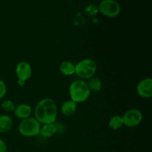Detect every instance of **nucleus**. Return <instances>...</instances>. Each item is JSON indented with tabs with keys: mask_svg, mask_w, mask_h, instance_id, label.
I'll use <instances>...</instances> for the list:
<instances>
[{
	"mask_svg": "<svg viewBox=\"0 0 152 152\" xmlns=\"http://www.w3.org/2000/svg\"><path fill=\"white\" fill-rule=\"evenodd\" d=\"M34 118L41 125L56 123L58 108L56 102L49 97L40 99L34 110Z\"/></svg>",
	"mask_w": 152,
	"mask_h": 152,
	"instance_id": "obj_1",
	"label": "nucleus"
},
{
	"mask_svg": "<svg viewBox=\"0 0 152 152\" xmlns=\"http://www.w3.org/2000/svg\"><path fill=\"white\" fill-rule=\"evenodd\" d=\"M56 129H57V134H62L65 132V128L62 123H56Z\"/></svg>",
	"mask_w": 152,
	"mask_h": 152,
	"instance_id": "obj_19",
	"label": "nucleus"
},
{
	"mask_svg": "<svg viewBox=\"0 0 152 152\" xmlns=\"http://www.w3.org/2000/svg\"><path fill=\"white\" fill-rule=\"evenodd\" d=\"M1 107L3 111L7 113H10L13 112L15 108H16V105H15L14 102L11 99H5V100H3L1 102Z\"/></svg>",
	"mask_w": 152,
	"mask_h": 152,
	"instance_id": "obj_16",
	"label": "nucleus"
},
{
	"mask_svg": "<svg viewBox=\"0 0 152 152\" xmlns=\"http://www.w3.org/2000/svg\"><path fill=\"white\" fill-rule=\"evenodd\" d=\"M68 91L71 100L77 104L86 102L91 93L86 82L83 80H74L70 84Z\"/></svg>",
	"mask_w": 152,
	"mask_h": 152,
	"instance_id": "obj_2",
	"label": "nucleus"
},
{
	"mask_svg": "<svg viewBox=\"0 0 152 152\" xmlns=\"http://www.w3.org/2000/svg\"><path fill=\"white\" fill-rule=\"evenodd\" d=\"M91 92H99L102 87V81L96 77H93L88 79L86 82Z\"/></svg>",
	"mask_w": 152,
	"mask_h": 152,
	"instance_id": "obj_14",
	"label": "nucleus"
},
{
	"mask_svg": "<svg viewBox=\"0 0 152 152\" xmlns=\"http://www.w3.org/2000/svg\"><path fill=\"white\" fill-rule=\"evenodd\" d=\"M7 91V88L5 83L2 80H0V99H3Z\"/></svg>",
	"mask_w": 152,
	"mask_h": 152,
	"instance_id": "obj_17",
	"label": "nucleus"
},
{
	"mask_svg": "<svg viewBox=\"0 0 152 152\" xmlns=\"http://www.w3.org/2000/svg\"><path fill=\"white\" fill-rule=\"evenodd\" d=\"M7 146L4 140L0 138V152H7Z\"/></svg>",
	"mask_w": 152,
	"mask_h": 152,
	"instance_id": "obj_18",
	"label": "nucleus"
},
{
	"mask_svg": "<svg viewBox=\"0 0 152 152\" xmlns=\"http://www.w3.org/2000/svg\"><path fill=\"white\" fill-rule=\"evenodd\" d=\"M61 112L65 117H71L74 115L77 109V104L72 100H66L61 105Z\"/></svg>",
	"mask_w": 152,
	"mask_h": 152,
	"instance_id": "obj_12",
	"label": "nucleus"
},
{
	"mask_svg": "<svg viewBox=\"0 0 152 152\" xmlns=\"http://www.w3.org/2000/svg\"><path fill=\"white\" fill-rule=\"evenodd\" d=\"M108 126L113 130H119L123 126V118L120 115H114L109 120Z\"/></svg>",
	"mask_w": 152,
	"mask_h": 152,
	"instance_id": "obj_15",
	"label": "nucleus"
},
{
	"mask_svg": "<svg viewBox=\"0 0 152 152\" xmlns=\"http://www.w3.org/2000/svg\"><path fill=\"white\" fill-rule=\"evenodd\" d=\"M13 126V120L7 114L0 115V134H4L10 132Z\"/></svg>",
	"mask_w": 152,
	"mask_h": 152,
	"instance_id": "obj_11",
	"label": "nucleus"
},
{
	"mask_svg": "<svg viewBox=\"0 0 152 152\" xmlns=\"http://www.w3.org/2000/svg\"><path fill=\"white\" fill-rule=\"evenodd\" d=\"M41 123L34 117H28L21 120L18 126V132L25 137H34L39 135Z\"/></svg>",
	"mask_w": 152,
	"mask_h": 152,
	"instance_id": "obj_4",
	"label": "nucleus"
},
{
	"mask_svg": "<svg viewBox=\"0 0 152 152\" xmlns=\"http://www.w3.org/2000/svg\"><path fill=\"white\" fill-rule=\"evenodd\" d=\"M98 11L106 17L114 18L120 14L121 7L115 0H102L98 6Z\"/></svg>",
	"mask_w": 152,
	"mask_h": 152,
	"instance_id": "obj_5",
	"label": "nucleus"
},
{
	"mask_svg": "<svg viewBox=\"0 0 152 152\" xmlns=\"http://www.w3.org/2000/svg\"><path fill=\"white\" fill-rule=\"evenodd\" d=\"M57 134L56 123H46L41 126L40 134L42 137L44 138H50Z\"/></svg>",
	"mask_w": 152,
	"mask_h": 152,
	"instance_id": "obj_10",
	"label": "nucleus"
},
{
	"mask_svg": "<svg viewBox=\"0 0 152 152\" xmlns=\"http://www.w3.org/2000/svg\"><path fill=\"white\" fill-rule=\"evenodd\" d=\"M122 118L123 126L128 128H135L141 124L143 120V115L140 110L137 108H130L125 112Z\"/></svg>",
	"mask_w": 152,
	"mask_h": 152,
	"instance_id": "obj_6",
	"label": "nucleus"
},
{
	"mask_svg": "<svg viewBox=\"0 0 152 152\" xmlns=\"http://www.w3.org/2000/svg\"><path fill=\"white\" fill-rule=\"evenodd\" d=\"M137 93L140 96L149 99L152 96V80L150 77L143 79L137 86Z\"/></svg>",
	"mask_w": 152,
	"mask_h": 152,
	"instance_id": "obj_8",
	"label": "nucleus"
},
{
	"mask_svg": "<svg viewBox=\"0 0 152 152\" xmlns=\"http://www.w3.org/2000/svg\"><path fill=\"white\" fill-rule=\"evenodd\" d=\"M15 74L17 77V80H20L25 82L30 80L33 74V70L31 64L26 61L19 62L16 65Z\"/></svg>",
	"mask_w": 152,
	"mask_h": 152,
	"instance_id": "obj_7",
	"label": "nucleus"
},
{
	"mask_svg": "<svg viewBox=\"0 0 152 152\" xmlns=\"http://www.w3.org/2000/svg\"><path fill=\"white\" fill-rule=\"evenodd\" d=\"M17 84L19 87H24L25 86V84H26V82L22 81V80H17Z\"/></svg>",
	"mask_w": 152,
	"mask_h": 152,
	"instance_id": "obj_20",
	"label": "nucleus"
},
{
	"mask_svg": "<svg viewBox=\"0 0 152 152\" xmlns=\"http://www.w3.org/2000/svg\"><path fill=\"white\" fill-rule=\"evenodd\" d=\"M59 72L64 76H72L75 74V64L69 60H65L59 66Z\"/></svg>",
	"mask_w": 152,
	"mask_h": 152,
	"instance_id": "obj_13",
	"label": "nucleus"
},
{
	"mask_svg": "<svg viewBox=\"0 0 152 152\" xmlns=\"http://www.w3.org/2000/svg\"><path fill=\"white\" fill-rule=\"evenodd\" d=\"M96 70V62L90 58L83 59L75 64V74L80 80H88L94 77Z\"/></svg>",
	"mask_w": 152,
	"mask_h": 152,
	"instance_id": "obj_3",
	"label": "nucleus"
},
{
	"mask_svg": "<svg viewBox=\"0 0 152 152\" xmlns=\"http://www.w3.org/2000/svg\"><path fill=\"white\" fill-rule=\"evenodd\" d=\"M13 113L15 117L19 120H25L28 117H31V114H32V108L28 104H19V105H16V108Z\"/></svg>",
	"mask_w": 152,
	"mask_h": 152,
	"instance_id": "obj_9",
	"label": "nucleus"
}]
</instances>
